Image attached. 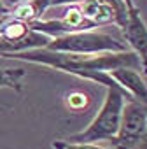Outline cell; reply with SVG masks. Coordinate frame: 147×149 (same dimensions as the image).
I'll use <instances>...</instances> for the list:
<instances>
[{
	"instance_id": "cell-11",
	"label": "cell",
	"mask_w": 147,
	"mask_h": 149,
	"mask_svg": "<svg viewBox=\"0 0 147 149\" xmlns=\"http://www.w3.org/2000/svg\"><path fill=\"white\" fill-rule=\"evenodd\" d=\"M53 149H114V147H102L98 144H81V142H68V140H53Z\"/></svg>"
},
{
	"instance_id": "cell-4",
	"label": "cell",
	"mask_w": 147,
	"mask_h": 149,
	"mask_svg": "<svg viewBox=\"0 0 147 149\" xmlns=\"http://www.w3.org/2000/svg\"><path fill=\"white\" fill-rule=\"evenodd\" d=\"M26 25L30 30L47 35L49 39H56L68 33H77V32H89L96 28V25L83 14L81 7H70L60 19H35Z\"/></svg>"
},
{
	"instance_id": "cell-15",
	"label": "cell",
	"mask_w": 147,
	"mask_h": 149,
	"mask_svg": "<svg viewBox=\"0 0 147 149\" xmlns=\"http://www.w3.org/2000/svg\"><path fill=\"white\" fill-rule=\"evenodd\" d=\"M9 14H11V11H9V9H7V7L2 4V2H0V18H4V16H9Z\"/></svg>"
},
{
	"instance_id": "cell-1",
	"label": "cell",
	"mask_w": 147,
	"mask_h": 149,
	"mask_svg": "<svg viewBox=\"0 0 147 149\" xmlns=\"http://www.w3.org/2000/svg\"><path fill=\"white\" fill-rule=\"evenodd\" d=\"M131 98L124 90L121 88H107L105 100L98 111V114L93 118V121L79 133L70 135L68 142H81V144H96L100 140H112L121 125V114L124 102Z\"/></svg>"
},
{
	"instance_id": "cell-10",
	"label": "cell",
	"mask_w": 147,
	"mask_h": 149,
	"mask_svg": "<svg viewBox=\"0 0 147 149\" xmlns=\"http://www.w3.org/2000/svg\"><path fill=\"white\" fill-rule=\"evenodd\" d=\"M98 2L109 6L114 11V14H116V25L123 28L124 23H126V18H128V11H126L124 0H98Z\"/></svg>"
},
{
	"instance_id": "cell-12",
	"label": "cell",
	"mask_w": 147,
	"mask_h": 149,
	"mask_svg": "<svg viewBox=\"0 0 147 149\" xmlns=\"http://www.w3.org/2000/svg\"><path fill=\"white\" fill-rule=\"evenodd\" d=\"M67 104L74 111H81V109H84L88 105V95H84L81 91H74V93H70L67 97Z\"/></svg>"
},
{
	"instance_id": "cell-5",
	"label": "cell",
	"mask_w": 147,
	"mask_h": 149,
	"mask_svg": "<svg viewBox=\"0 0 147 149\" xmlns=\"http://www.w3.org/2000/svg\"><path fill=\"white\" fill-rule=\"evenodd\" d=\"M124 4L128 11V18L123 26V35L128 46L131 47L130 51H133L138 56L140 68L144 70V74H147V25L142 19L140 11L133 4V0H124Z\"/></svg>"
},
{
	"instance_id": "cell-16",
	"label": "cell",
	"mask_w": 147,
	"mask_h": 149,
	"mask_svg": "<svg viewBox=\"0 0 147 149\" xmlns=\"http://www.w3.org/2000/svg\"><path fill=\"white\" fill-rule=\"evenodd\" d=\"M145 132H147V118H145Z\"/></svg>"
},
{
	"instance_id": "cell-14",
	"label": "cell",
	"mask_w": 147,
	"mask_h": 149,
	"mask_svg": "<svg viewBox=\"0 0 147 149\" xmlns=\"http://www.w3.org/2000/svg\"><path fill=\"white\" fill-rule=\"evenodd\" d=\"M0 2H2L9 11H12L16 6H19V4H23V2H26V0H0Z\"/></svg>"
},
{
	"instance_id": "cell-6",
	"label": "cell",
	"mask_w": 147,
	"mask_h": 149,
	"mask_svg": "<svg viewBox=\"0 0 147 149\" xmlns=\"http://www.w3.org/2000/svg\"><path fill=\"white\" fill-rule=\"evenodd\" d=\"M109 76L117 83V86H121L131 98H135L137 102L147 105V84L145 81L140 77V74L135 68H128V67H121L116 70H110Z\"/></svg>"
},
{
	"instance_id": "cell-9",
	"label": "cell",
	"mask_w": 147,
	"mask_h": 149,
	"mask_svg": "<svg viewBox=\"0 0 147 149\" xmlns=\"http://www.w3.org/2000/svg\"><path fill=\"white\" fill-rule=\"evenodd\" d=\"M23 68H0V88H18L25 77Z\"/></svg>"
},
{
	"instance_id": "cell-8",
	"label": "cell",
	"mask_w": 147,
	"mask_h": 149,
	"mask_svg": "<svg viewBox=\"0 0 147 149\" xmlns=\"http://www.w3.org/2000/svg\"><path fill=\"white\" fill-rule=\"evenodd\" d=\"M81 11H83V14H84L88 19H91L96 26H100V25H109V23H116V14H114V11H112L109 6L98 2V0H86V2H83Z\"/></svg>"
},
{
	"instance_id": "cell-13",
	"label": "cell",
	"mask_w": 147,
	"mask_h": 149,
	"mask_svg": "<svg viewBox=\"0 0 147 149\" xmlns=\"http://www.w3.org/2000/svg\"><path fill=\"white\" fill-rule=\"evenodd\" d=\"M86 0H49V7L51 6H70V4H83Z\"/></svg>"
},
{
	"instance_id": "cell-3",
	"label": "cell",
	"mask_w": 147,
	"mask_h": 149,
	"mask_svg": "<svg viewBox=\"0 0 147 149\" xmlns=\"http://www.w3.org/2000/svg\"><path fill=\"white\" fill-rule=\"evenodd\" d=\"M145 118H147V105L137 102L135 98H128L124 102L119 132L110 140L114 142L116 149H135L138 146V142L147 135Z\"/></svg>"
},
{
	"instance_id": "cell-2",
	"label": "cell",
	"mask_w": 147,
	"mask_h": 149,
	"mask_svg": "<svg viewBox=\"0 0 147 149\" xmlns=\"http://www.w3.org/2000/svg\"><path fill=\"white\" fill-rule=\"evenodd\" d=\"M46 49L54 53L89 56V54H100V53H121V51H126V44L114 39L109 33L89 30V32H77V33H68V35L51 39Z\"/></svg>"
},
{
	"instance_id": "cell-7",
	"label": "cell",
	"mask_w": 147,
	"mask_h": 149,
	"mask_svg": "<svg viewBox=\"0 0 147 149\" xmlns=\"http://www.w3.org/2000/svg\"><path fill=\"white\" fill-rule=\"evenodd\" d=\"M49 42H51V39L47 35H42L33 30H30L21 40H16V42H9L0 37V56L16 54V53H23V51H30V49H46Z\"/></svg>"
}]
</instances>
